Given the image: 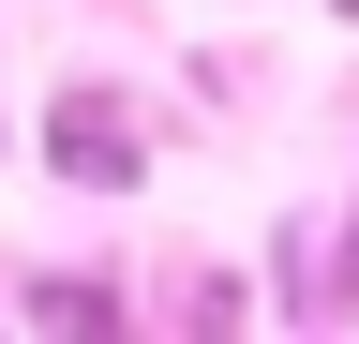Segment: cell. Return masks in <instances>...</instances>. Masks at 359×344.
Here are the masks:
<instances>
[{"label":"cell","mask_w":359,"mask_h":344,"mask_svg":"<svg viewBox=\"0 0 359 344\" xmlns=\"http://www.w3.org/2000/svg\"><path fill=\"white\" fill-rule=\"evenodd\" d=\"M45 165H60V180H135V135H120V105H60V135H45Z\"/></svg>","instance_id":"cell-1"},{"label":"cell","mask_w":359,"mask_h":344,"mask_svg":"<svg viewBox=\"0 0 359 344\" xmlns=\"http://www.w3.org/2000/svg\"><path fill=\"white\" fill-rule=\"evenodd\" d=\"M330 15H344V30H359V0H330Z\"/></svg>","instance_id":"cell-2"}]
</instances>
